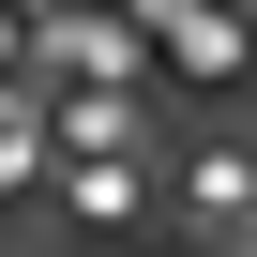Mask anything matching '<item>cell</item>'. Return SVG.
Here are the masks:
<instances>
[{
	"label": "cell",
	"mask_w": 257,
	"mask_h": 257,
	"mask_svg": "<svg viewBox=\"0 0 257 257\" xmlns=\"http://www.w3.org/2000/svg\"><path fill=\"white\" fill-rule=\"evenodd\" d=\"M182 212L227 242V227H257V137H197L182 152Z\"/></svg>",
	"instance_id": "cell-1"
},
{
	"label": "cell",
	"mask_w": 257,
	"mask_h": 257,
	"mask_svg": "<svg viewBox=\"0 0 257 257\" xmlns=\"http://www.w3.org/2000/svg\"><path fill=\"white\" fill-rule=\"evenodd\" d=\"M137 197H152V182H137V152H76V167H61V212H76V227H121Z\"/></svg>",
	"instance_id": "cell-2"
}]
</instances>
